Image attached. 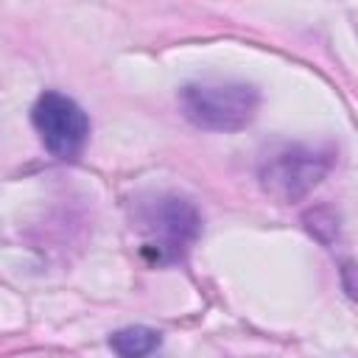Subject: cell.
<instances>
[{"label":"cell","instance_id":"6da1fadb","mask_svg":"<svg viewBox=\"0 0 358 358\" xmlns=\"http://www.w3.org/2000/svg\"><path fill=\"white\" fill-rule=\"evenodd\" d=\"M182 115L207 131H241L260 106V92L243 81H193L179 90Z\"/></svg>","mask_w":358,"mask_h":358},{"label":"cell","instance_id":"7a4b0ae2","mask_svg":"<svg viewBox=\"0 0 358 358\" xmlns=\"http://www.w3.org/2000/svg\"><path fill=\"white\" fill-rule=\"evenodd\" d=\"M333 168V151L322 145L305 143H285L271 148L260 165L257 179L260 187L277 199L280 204H294L305 199Z\"/></svg>","mask_w":358,"mask_h":358},{"label":"cell","instance_id":"3957f363","mask_svg":"<svg viewBox=\"0 0 358 358\" xmlns=\"http://www.w3.org/2000/svg\"><path fill=\"white\" fill-rule=\"evenodd\" d=\"M31 120L45 148L56 159L70 162L84 151V143L90 137V117L73 98L53 90L42 92L31 109Z\"/></svg>","mask_w":358,"mask_h":358},{"label":"cell","instance_id":"277c9868","mask_svg":"<svg viewBox=\"0 0 358 358\" xmlns=\"http://www.w3.org/2000/svg\"><path fill=\"white\" fill-rule=\"evenodd\" d=\"M140 229L148 235V246L157 249L159 260L176 257L187 243L196 241L201 218L196 207L179 196H159L140 207Z\"/></svg>","mask_w":358,"mask_h":358},{"label":"cell","instance_id":"5b68a950","mask_svg":"<svg viewBox=\"0 0 358 358\" xmlns=\"http://www.w3.org/2000/svg\"><path fill=\"white\" fill-rule=\"evenodd\" d=\"M159 344H162V336L154 327H145V324L123 327V330L109 336V347L120 358H148Z\"/></svg>","mask_w":358,"mask_h":358},{"label":"cell","instance_id":"8992f818","mask_svg":"<svg viewBox=\"0 0 358 358\" xmlns=\"http://www.w3.org/2000/svg\"><path fill=\"white\" fill-rule=\"evenodd\" d=\"M341 282H344V288H347V294L358 302V266H352V263H347L344 268H341Z\"/></svg>","mask_w":358,"mask_h":358}]
</instances>
